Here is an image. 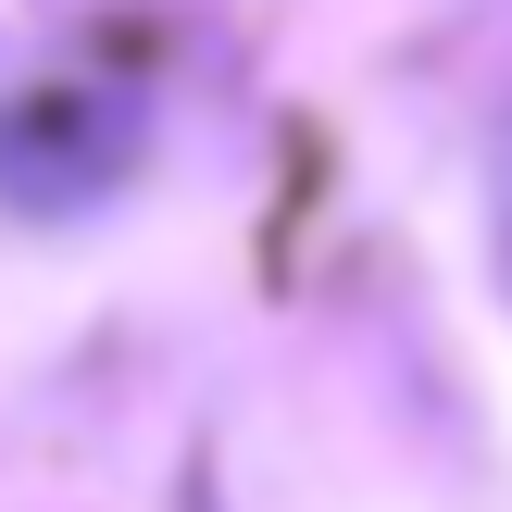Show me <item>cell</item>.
I'll return each mask as SVG.
<instances>
[{
  "label": "cell",
  "instance_id": "obj_1",
  "mask_svg": "<svg viewBox=\"0 0 512 512\" xmlns=\"http://www.w3.org/2000/svg\"><path fill=\"white\" fill-rule=\"evenodd\" d=\"M500 250H512V163H500Z\"/></svg>",
  "mask_w": 512,
  "mask_h": 512
}]
</instances>
